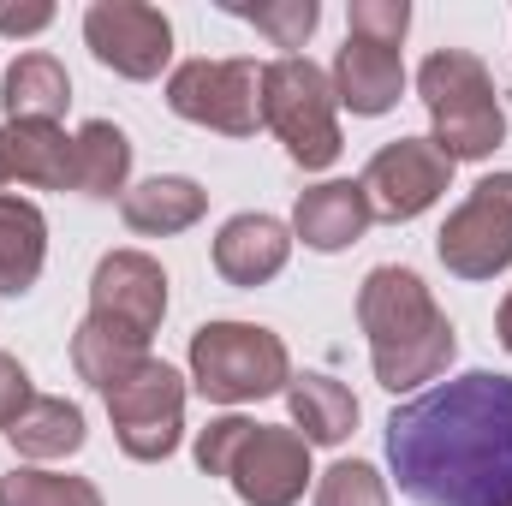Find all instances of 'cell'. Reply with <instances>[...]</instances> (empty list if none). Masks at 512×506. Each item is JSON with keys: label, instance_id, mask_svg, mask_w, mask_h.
Instances as JSON below:
<instances>
[{"label": "cell", "instance_id": "obj_3", "mask_svg": "<svg viewBox=\"0 0 512 506\" xmlns=\"http://www.w3.org/2000/svg\"><path fill=\"white\" fill-rule=\"evenodd\" d=\"M197 465L209 477H227L245 506H298L310 483V441L251 417H215L197 435Z\"/></svg>", "mask_w": 512, "mask_h": 506}, {"label": "cell", "instance_id": "obj_8", "mask_svg": "<svg viewBox=\"0 0 512 506\" xmlns=\"http://www.w3.org/2000/svg\"><path fill=\"white\" fill-rule=\"evenodd\" d=\"M167 316V274L161 262L143 251H108L96 262V280H90V316L84 328L120 340L131 352H149L155 328Z\"/></svg>", "mask_w": 512, "mask_h": 506}, {"label": "cell", "instance_id": "obj_18", "mask_svg": "<svg viewBox=\"0 0 512 506\" xmlns=\"http://www.w3.org/2000/svg\"><path fill=\"white\" fill-rule=\"evenodd\" d=\"M6 149V173L36 185V191H66L72 167H78V137H66L60 126H6L0 131Z\"/></svg>", "mask_w": 512, "mask_h": 506}, {"label": "cell", "instance_id": "obj_27", "mask_svg": "<svg viewBox=\"0 0 512 506\" xmlns=\"http://www.w3.org/2000/svg\"><path fill=\"white\" fill-rule=\"evenodd\" d=\"M30 399H36V393H30V376H24V364L0 352V429H12V423L24 417V405H30Z\"/></svg>", "mask_w": 512, "mask_h": 506}, {"label": "cell", "instance_id": "obj_12", "mask_svg": "<svg viewBox=\"0 0 512 506\" xmlns=\"http://www.w3.org/2000/svg\"><path fill=\"white\" fill-rule=\"evenodd\" d=\"M84 42L120 78H155L173 54V24L143 0H96L84 12Z\"/></svg>", "mask_w": 512, "mask_h": 506}, {"label": "cell", "instance_id": "obj_13", "mask_svg": "<svg viewBox=\"0 0 512 506\" xmlns=\"http://www.w3.org/2000/svg\"><path fill=\"white\" fill-rule=\"evenodd\" d=\"M334 102H346L352 114L376 120L399 102L405 90V66H399V48L393 42H376V36H346L340 60H334Z\"/></svg>", "mask_w": 512, "mask_h": 506}, {"label": "cell", "instance_id": "obj_23", "mask_svg": "<svg viewBox=\"0 0 512 506\" xmlns=\"http://www.w3.org/2000/svg\"><path fill=\"white\" fill-rule=\"evenodd\" d=\"M0 506H102V489L90 477L66 471H6L0 477Z\"/></svg>", "mask_w": 512, "mask_h": 506}, {"label": "cell", "instance_id": "obj_1", "mask_svg": "<svg viewBox=\"0 0 512 506\" xmlns=\"http://www.w3.org/2000/svg\"><path fill=\"white\" fill-rule=\"evenodd\" d=\"M387 465L417 506H512V376L465 370L387 417Z\"/></svg>", "mask_w": 512, "mask_h": 506}, {"label": "cell", "instance_id": "obj_20", "mask_svg": "<svg viewBox=\"0 0 512 506\" xmlns=\"http://www.w3.org/2000/svg\"><path fill=\"white\" fill-rule=\"evenodd\" d=\"M286 405H292V423L310 447H340L358 429V399L334 376H292Z\"/></svg>", "mask_w": 512, "mask_h": 506}, {"label": "cell", "instance_id": "obj_6", "mask_svg": "<svg viewBox=\"0 0 512 506\" xmlns=\"http://www.w3.org/2000/svg\"><path fill=\"white\" fill-rule=\"evenodd\" d=\"M262 126L286 143V155L304 173H322L340 161V120H334V84L304 54H280L262 66Z\"/></svg>", "mask_w": 512, "mask_h": 506}, {"label": "cell", "instance_id": "obj_16", "mask_svg": "<svg viewBox=\"0 0 512 506\" xmlns=\"http://www.w3.org/2000/svg\"><path fill=\"white\" fill-rule=\"evenodd\" d=\"M203 209H209V191L197 179H173V173H155V179H143L137 191L120 197L126 227L131 233H149V239H167V233L197 227Z\"/></svg>", "mask_w": 512, "mask_h": 506}, {"label": "cell", "instance_id": "obj_15", "mask_svg": "<svg viewBox=\"0 0 512 506\" xmlns=\"http://www.w3.org/2000/svg\"><path fill=\"white\" fill-rule=\"evenodd\" d=\"M370 221H376V215H370V203H364V191H358L352 179L310 185V191L298 197V209H292V233H298L310 251H346V245L364 239Z\"/></svg>", "mask_w": 512, "mask_h": 506}, {"label": "cell", "instance_id": "obj_22", "mask_svg": "<svg viewBox=\"0 0 512 506\" xmlns=\"http://www.w3.org/2000/svg\"><path fill=\"white\" fill-rule=\"evenodd\" d=\"M131 173V137L114 120H90L78 131V167H72V191L84 197H114L126 191Z\"/></svg>", "mask_w": 512, "mask_h": 506}, {"label": "cell", "instance_id": "obj_7", "mask_svg": "<svg viewBox=\"0 0 512 506\" xmlns=\"http://www.w3.org/2000/svg\"><path fill=\"white\" fill-rule=\"evenodd\" d=\"M108 399V417H114V435L131 459L155 465L179 447V429H185V376L161 358H137L131 370L102 387Z\"/></svg>", "mask_w": 512, "mask_h": 506}, {"label": "cell", "instance_id": "obj_28", "mask_svg": "<svg viewBox=\"0 0 512 506\" xmlns=\"http://www.w3.org/2000/svg\"><path fill=\"white\" fill-rule=\"evenodd\" d=\"M48 24H54V6H42V0L6 6V0H0V30H6V36H36V30H48Z\"/></svg>", "mask_w": 512, "mask_h": 506}, {"label": "cell", "instance_id": "obj_10", "mask_svg": "<svg viewBox=\"0 0 512 506\" xmlns=\"http://www.w3.org/2000/svg\"><path fill=\"white\" fill-rule=\"evenodd\" d=\"M435 256L459 280H495L501 268H512V173L477 179V191L435 233Z\"/></svg>", "mask_w": 512, "mask_h": 506}, {"label": "cell", "instance_id": "obj_5", "mask_svg": "<svg viewBox=\"0 0 512 506\" xmlns=\"http://www.w3.org/2000/svg\"><path fill=\"white\" fill-rule=\"evenodd\" d=\"M191 381L215 405H245L292 387V358L274 328L256 322H203L191 334Z\"/></svg>", "mask_w": 512, "mask_h": 506}, {"label": "cell", "instance_id": "obj_29", "mask_svg": "<svg viewBox=\"0 0 512 506\" xmlns=\"http://www.w3.org/2000/svg\"><path fill=\"white\" fill-rule=\"evenodd\" d=\"M495 334H501V346L512 352V292L501 298V316H495Z\"/></svg>", "mask_w": 512, "mask_h": 506}, {"label": "cell", "instance_id": "obj_25", "mask_svg": "<svg viewBox=\"0 0 512 506\" xmlns=\"http://www.w3.org/2000/svg\"><path fill=\"white\" fill-rule=\"evenodd\" d=\"M316 506H387L382 471L364 465V459H340L334 471H322V483H316Z\"/></svg>", "mask_w": 512, "mask_h": 506}, {"label": "cell", "instance_id": "obj_21", "mask_svg": "<svg viewBox=\"0 0 512 506\" xmlns=\"http://www.w3.org/2000/svg\"><path fill=\"white\" fill-rule=\"evenodd\" d=\"M6 435H12V447H18L24 459H66V453L84 447V411H78L72 399L36 393V399L24 405V417H18Z\"/></svg>", "mask_w": 512, "mask_h": 506}, {"label": "cell", "instance_id": "obj_17", "mask_svg": "<svg viewBox=\"0 0 512 506\" xmlns=\"http://www.w3.org/2000/svg\"><path fill=\"white\" fill-rule=\"evenodd\" d=\"M66 102H72V78L54 54H24L6 72V90H0L6 126H60Z\"/></svg>", "mask_w": 512, "mask_h": 506}, {"label": "cell", "instance_id": "obj_11", "mask_svg": "<svg viewBox=\"0 0 512 506\" xmlns=\"http://www.w3.org/2000/svg\"><path fill=\"white\" fill-rule=\"evenodd\" d=\"M447 179H453V161L429 137H393V143H382L370 155L358 191H364L376 221H417L423 209H435Z\"/></svg>", "mask_w": 512, "mask_h": 506}, {"label": "cell", "instance_id": "obj_30", "mask_svg": "<svg viewBox=\"0 0 512 506\" xmlns=\"http://www.w3.org/2000/svg\"><path fill=\"white\" fill-rule=\"evenodd\" d=\"M6 179H12V173H6V149H0V185H6Z\"/></svg>", "mask_w": 512, "mask_h": 506}, {"label": "cell", "instance_id": "obj_9", "mask_svg": "<svg viewBox=\"0 0 512 506\" xmlns=\"http://www.w3.org/2000/svg\"><path fill=\"white\" fill-rule=\"evenodd\" d=\"M167 108L221 137H251L262 126V72L256 60H185L167 78Z\"/></svg>", "mask_w": 512, "mask_h": 506}, {"label": "cell", "instance_id": "obj_4", "mask_svg": "<svg viewBox=\"0 0 512 506\" xmlns=\"http://www.w3.org/2000/svg\"><path fill=\"white\" fill-rule=\"evenodd\" d=\"M417 96L435 120V149L447 161H483L507 143V108L495 96V78L465 48H435L417 66Z\"/></svg>", "mask_w": 512, "mask_h": 506}, {"label": "cell", "instance_id": "obj_19", "mask_svg": "<svg viewBox=\"0 0 512 506\" xmlns=\"http://www.w3.org/2000/svg\"><path fill=\"white\" fill-rule=\"evenodd\" d=\"M42 262H48V221H42V209L0 191V292L24 298L36 286Z\"/></svg>", "mask_w": 512, "mask_h": 506}, {"label": "cell", "instance_id": "obj_14", "mask_svg": "<svg viewBox=\"0 0 512 506\" xmlns=\"http://www.w3.org/2000/svg\"><path fill=\"white\" fill-rule=\"evenodd\" d=\"M292 256V233L274 215H233L215 239V274L227 286H262L286 268Z\"/></svg>", "mask_w": 512, "mask_h": 506}, {"label": "cell", "instance_id": "obj_24", "mask_svg": "<svg viewBox=\"0 0 512 506\" xmlns=\"http://www.w3.org/2000/svg\"><path fill=\"white\" fill-rule=\"evenodd\" d=\"M227 12L233 18H245L256 24L274 48H304L310 42V30H316V18H322V6L316 0H227Z\"/></svg>", "mask_w": 512, "mask_h": 506}, {"label": "cell", "instance_id": "obj_26", "mask_svg": "<svg viewBox=\"0 0 512 506\" xmlns=\"http://www.w3.org/2000/svg\"><path fill=\"white\" fill-rule=\"evenodd\" d=\"M411 24V6L405 0H352V36H376V42H393L405 36Z\"/></svg>", "mask_w": 512, "mask_h": 506}, {"label": "cell", "instance_id": "obj_2", "mask_svg": "<svg viewBox=\"0 0 512 506\" xmlns=\"http://www.w3.org/2000/svg\"><path fill=\"white\" fill-rule=\"evenodd\" d=\"M358 322H364V334H370V364H376V381H382L387 393H411V387L435 381L453 364V352H459L447 310H441L435 292H429L411 268H399V262L364 274Z\"/></svg>", "mask_w": 512, "mask_h": 506}]
</instances>
